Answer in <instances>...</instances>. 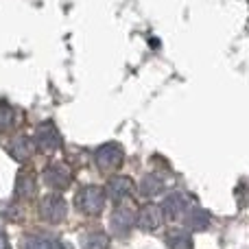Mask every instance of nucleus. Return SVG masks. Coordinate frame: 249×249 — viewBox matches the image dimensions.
<instances>
[{"mask_svg":"<svg viewBox=\"0 0 249 249\" xmlns=\"http://www.w3.org/2000/svg\"><path fill=\"white\" fill-rule=\"evenodd\" d=\"M105 197L107 195H105V190L101 186L88 184L74 195V208L88 216H99L105 208Z\"/></svg>","mask_w":249,"mask_h":249,"instance_id":"f257e3e1","label":"nucleus"},{"mask_svg":"<svg viewBox=\"0 0 249 249\" xmlns=\"http://www.w3.org/2000/svg\"><path fill=\"white\" fill-rule=\"evenodd\" d=\"M35 149L44 155H55L57 151L64 146V138H61V131L57 129L55 123L46 121V123H39L37 129H35Z\"/></svg>","mask_w":249,"mask_h":249,"instance_id":"f03ea898","label":"nucleus"},{"mask_svg":"<svg viewBox=\"0 0 249 249\" xmlns=\"http://www.w3.org/2000/svg\"><path fill=\"white\" fill-rule=\"evenodd\" d=\"M197 206V199L188 193H171L166 195L162 203V210H164V216L171 221H184L186 216L190 214V210Z\"/></svg>","mask_w":249,"mask_h":249,"instance_id":"7ed1b4c3","label":"nucleus"},{"mask_svg":"<svg viewBox=\"0 0 249 249\" xmlns=\"http://www.w3.org/2000/svg\"><path fill=\"white\" fill-rule=\"evenodd\" d=\"M37 212H39V219H42L44 223L57 225L66 219V214H68V203H66V199L61 197V195L53 193V195L42 197V201H39V206H37Z\"/></svg>","mask_w":249,"mask_h":249,"instance_id":"20e7f679","label":"nucleus"},{"mask_svg":"<svg viewBox=\"0 0 249 249\" xmlns=\"http://www.w3.org/2000/svg\"><path fill=\"white\" fill-rule=\"evenodd\" d=\"M42 179L51 190H57V193H59V190L70 188L74 175H72V168H70L66 162H53L44 168Z\"/></svg>","mask_w":249,"mask_h":249,"instance_id":"39448f33","label":"nucleus"},{"mask_svg":"<svg viewBox=\"0 0 249 249\" xmlns=\"http://www.w3.org/2000/svg\"><path fill=\"white\" fill-rule=\"evenodd\" d=\"M124 162V151L121 144L116 142H105L99 149L94 151V164L101 171H114V168H121Z\"/></svg>","mask_w":249,"mask_h":249,"instance_id":"423d86ee","label":"nucleus"},{"mask_svg":"<svg viewBox=\"0 0 249 249\" xmlns=\"http://www.w3.org/2000/svg\"><path fill=\"white\" fill-rule=\"evenodd\" d=\"M4 149H7V153L20 164L29 162V160L33 158V153L37 151L35 149L33 138L24 136V133H16V136H11L7 142H4Z\"/></svg>","mask_w":249,"mask_h":249,"instance_id":"0eeeda50","label":"nucleus"},{"mask_svg":"<svg viewBox=\"0 0 249 249\" xmlns=\"http://www.w3.org/2000/svg\"><path fill=\"white\" fill-rule=\"evenodd\" d=\"M164 221V210L158 203H144L140 210L136 212V225L142 232H155Z\"/></svg>","mask_w":249,"mask_h":249,"instance_id":"6e6552de","label":"nucleus"},{"mask_svg":"<svg viewBox=\"0 0 249 249\" xmlns=\"http://www.w3.org/2000/svg\"><path fill=\"white\" fill-rule=\"evenodd\" d=\"M133 223H136V214H133L131 208L118 206L116 210L112 212V219H109V230H112L114 236L124 238V236H129V232L133 230Z\"/></svg>","mask_w":249,"mask_h":249,"instance_id":"1a4fd4ad","label":"nucleus"},{"mask_svg":"<svg viewBox=\"0 0 249 249\" xmlns=\"http://www.w3.org/2000/svg\"><path fill=\"white\" fill-rule=\"evenodd\" d=\"M37 193V177L31 168H22L16 177V186H13V195L16 199H31Z\"/></svg>","mask_w":249,"mask_h":249,"instance_id":"9d476101","label":"nucleus"},{"mask_svg":"<svg viewBox=\"0 0 249 249\" xmlns=\"http://www.w3.org/2000/svg\"><path fill=\"white\" fill-rule=\"evenodd\" d=\"M131 193H133V179L127 175L112 177V179L107 181V188H105V195H107L114 203H123Z\"/></svg>","mask_w":249,"mask_h":249,"instance_id":"9b49d317","label":"nucleus"},{"mask_svg":"<svg viewBox=\"0 0 249 249\" xmlns=\"http://www.w3.org/2000/svg\"><path fill=\"white\" fill-rule=\"evenodd\" d=\"M184 228L186 230H190V232H203V230H208L210 228V223H212V216H210V212L208 210H203L201 206H195L193 210H190V214L186 216L184 221Z\"/></svg>","mask_w":249,"mask_h":249,"instance_id":"f8f14e48","label":"nucleus"},{"mask_svg":"<svg viewBox=\"0 0 249 249\" xmlns=\"http://www.w3.org/2000/svg\"><path fill=\"white\" fill-rule=\"evenodd\" d=\"M162 190H164V179L160 175H155V173H151V175H144L140 181H138V193H140L144 199L158 197Z\"/></svg>","mask_w":249,"mask_h":249,"instance_id":"ddd939ff","label":"nucleus"},{"mask_svg":"<svg viewBox=\"0 0 249 249\" xmlns=\"http://www.w3.org/2000/svg\"><path fill=\"white\" fill-rule=\"evenodd\" d=\"M166 245L168 249H193V236L186 228H173L166 232Z\"/></svg>","mask_w":249,"mask_h":249,"instance_id":"4468645a","label":"nucleus"},{"mask_svg":"<svg viewBox=\"0 0 249 249\" xmlns=\"http://www.w3.org/2000/svg\"><path fill=\"white\" fill-rule=\"evenodd\" d=\"M24 249H66V245L53 234H33L24 241Z\"/></svg>","mask_w":249,"mask_h":249,"instance_id":"2eb2a0df","label":"nucleus"},{"mask_svg":"<svg viewBox=\"0 0 249 249\" xmlns=\"http://www.w3.org/2000/svg\"><path fill=\"white\" fill-rule=\"evenodd\" d=\"M83 249H109V236L105 232H88L81 241Z\"/></svg>","mask_w":249,"mask_h":249,"instance_id":"dca6fc26","label":"nucleus"},{"mask_svg":"<svg viewBox=\"0 0 249 249\" xmlns=\"http://www.w3.org/2000/svg\"><path fill=\"white\" fill-rule=\"evenodd\" d=\"M16 121H18L16 107L11 103H7V101H0V129L7 131V129H11L16 124Z\"/></svg>","mask_w":249,"mask_h":249,"instance_id":"f3484780","label":"nucleus"},{"mask_svg":"<svg viewBox=\"0 0 249 249\" xmlns=\"http://www.w3.org/2000/svg\"><path fill=\"white\" fill-rule=\"evenodd\" d=\"M0 249H9L7 234H4V230H2V228H0Z\"/></svg>","mask_w":249,"mask_h":249,"instance_id":"a211bd4d","label":"nucleus"}]
</instances>
